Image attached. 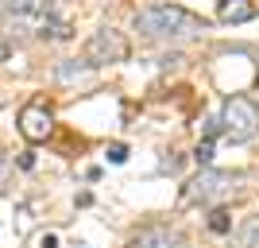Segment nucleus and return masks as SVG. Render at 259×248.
<instances>
[{"mask_svg": "<svg viewBox=\"0 0 259 248\" xmlns=\"http://www.w3.org/2000/svg\"><path fill=\"white\" fill-rule=\"evenodd\" d=\"M136 31L143 39H197L201 31H209V20L194 16L182 4H151L136 12Z\"/></svg>", "mask_w": 259, "mask_h": 248, "instance_id": "obj_1", "label": "nucleus"}, {"mask_svg": "<svg viewBox=\"0 0 259 248\" xmlns=\"http://www.w3.org/2000/svg\"><path fill=\"white\" fill-rule=\"evenodd\" d=\"M236 186H240L236 171H213V167H201V174L186 183L182 202L186 205H213V202L232 198V194H236Z\"/></svg>", "mask_w": 259, "mask_h": 248, "instance_id": "obj_2", "label": "nucleus"}, {"mask_svg": "<svg viewBox=\"0 0 259 248\" xmlns=\"http://www.w3.org/2000/svg\"><path fill=\"white\" fill-rule=\"evenodd\" d=\"M221 132H225L232 144L251 140L259 132V105L251 97H244V93L228 97L225 105H221Z\"/></svg>", "mask_w": 259, "mask_h": 248, "instance_id": "obj_3", "label": "nucleus"}, {"mask_svg": "<svg viewBox=\"0 0 259 248\" xmlns=\"http://www.w3.org/2000/svg\"><path fill=\"white\" fill-rule=\"evenodd\" d=\"M128 54H132V43H128V35L116 31V27H101V31L89 35V43H85V62L89 66L128 62Z\"/></svg>", "mask_w": 259, "mask_h": 248, "instance_id": "obj_4", "label": "nucleus"}, {"mask_svg": "<svg viewBox=\"0 0 259 248\" xmlns=\"http://www.w3.org/2000/svg\"><path fill=\"white\" fill-rule=\"evenodd\" d=\"M20 136L27 144H43L47 136H51V128H54V117H51V109L43 105V101H31V105H23L20 109Z\"/></svg>", "mask_w": 259, "mask_h": 248, "instance_id": "obj_5", "label": "nucleus"}, {"mask_svg": "<svg viewBox=\"0 0 259 248\" xmlns=\"http://www.w3.org/2000/svg\"><path fill=\"white\" fill-rule=\"evenodd\" d=\"M132 248H186V237L174 225H147L132 240Z\"/></svg>", "mask_w": 259, "mask_h": 248, "instance_id": "obj_6", "label": "nucleus"}, {"mask_svg": "<svg viewBox=\"0 0 259 248\" xmlns=\"http://www.w3.org/2000/svg\"><path fill=\"white\" fill-rule=\"evenodd\" d=\"M4 4V16H12V20H20V23H43L47 16H51L54 8V0H0Z\"/></svg>", "mask_w": 259, "mask_h": 248, "instance_id": "obj_7", "label": "nucleus"}, {"mask_svg": "<svg viewBox=\"0 0 259 248\" xmlns=\"http://www.w3.org/2000/svg\"><path fill=\"white\" fill-rule=\"evenodd\" d=\"M217 16L225 23H248V20H255V4L251 0H221Z\"/></svg>", "mask_w": 259, "mask_h": 248, "instance_id": "obj_8", "label": "nucleus"}, {"mask_svg": "<svg viewBox=\"0 0 259 248\" xmlns=\"http://www.w3.org/2000/svg\"><path fill=\"white\" fill-rule=\"evenodd\" d=\"M89 70H93L89 62H77V58H66V62H58V82H62V86H74V82H85V78H89Z\"/></svg>", "mask_w": 259, "mask_h": 248, "instance_id": "obj_9", "label": "nucleus"}, {"mask_svg": "<svg viewBox=\"0 0 259 248\" xmlns=\"http://www.w3.org/2000/svg\"><path fill=\"white\" fill-rule=\"evenodd\" d=\"M232 248H259V217H248V221L236 229Z\"/></svg>", "mask_w": 259, "mask_h": 248, "instance_id": "obj_10", "label": "nucleus"}, {"mask_svg": "<svg viewBox=\"0 0 259 248\" xmlns=\"http://www.w3.org/2000/svg\"><path fill=\"white\" fill-rule=\"evenodd\" d=\"M209 229H213V233H232V217H228V209H213V214H209Z\"/></svg>", "mask_w": 259, "mask_h": 248, "instance_id": "obj_11", "label": "nucleus"}, {"mask_svg": "<svg viewBox=\"0 0 259 248\" xmlns=\"http://www.w3.org/2000/svg\"><path fill=\"white\" fill-rule=\"evenodd\" d=\"M194 159L201 163V167H209V159H213V140H201V144H197V151H194Z\"/></svg>", "mask_w": 259, "mask_h": 248, "instance_id": "obj_12", "label": "nucleus"}, {"mask_svg": "<svg viewBox=\"0 0 259 248\" xmlns=\"http://www.w3.org/2000/svg\"><path fill=\"white\" fill-rule=\"evenodd\" d=\"M8 174H12V163H8V155L0 151V194H4V186H8Z\"/></svg>", "mask_w": 259, "mask_h": 248, "instance_id": "obj_13", "label": "nucleus"}, {"mask_svg": "<svg viewBox=\"0 0 259 248\" xmlns=\"http://www.w3.org/2000/svg\"><path fill=\"white\" fill-rule=\"evenodd\" d=\"M128 159V148H124V144H112V148H108V163H124Z\"/></svg>", "mask_w": 259, "mask_h": 248, "instance_id": "obj_14", "label": "nucleus"}, {"mask_svg": "<svg viewBox=\"0 0 259 248\" xmlns=\"http://www.w3.org/2000/svg\"><path fill=\"white\" fill-rule=\"evenodd\" d=\"M217 132H221V117H213V120H205V140H213Z\"/></svg>", "mask_w": 259, "mask_h": 248, "instance_id": "obj_15", "label": "nucleus"}, {"mask_svg": "<svg viewBox=\"0 0 259 248\" xmlns=\"http://www.w3.org/2000/svg\"><path fill=\"white\" fill-rule=\"evenodd\" d=\"M20 167H23V171H31V167H35V155H31V151H23V155H20Z\"/></svg>", "mask_w": 259, "mask_h": 248, "instance_id": "obj_16", "label": "nucleus"}, {"mask_svg": "<svg viewBox=\"0 0 259 248\" xmlns=\"http://www.w3.org/2000/svg\"><path fill=\"white\" fill-rule=\"evenodd\" d=\"M43 248H58V237H43Z\"/></svg>", "mask_w": 259, "mask_h": 248, "instance_id": "obj_17", "label": "nucleus"}, {"mask_svg": "<svg viewBox=\"0 0 259 248\" xmlns=\"http://www.w3.org/2000/svg\"><path fill=\"white\" fill-rule=\"evenodd\" d=\"M0 16H4V4H0Z\"/></svg>", "mask_w": 259, "mask_h": 248, "instance_id": "obj_18", "label": "nucleus"}]
</instances>
